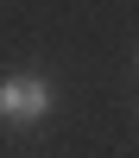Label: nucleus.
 Instances as JSON below:
<instances>
[{
  "label": "nucleus",
  "instance_id": "obj_1",
  "mask_svg": "<svg viewBox=\"0 0 139 158\" xmlns=\"http://www.w3.org/2000/svg\"><path fill=\"white\" fill-rule=\"evenodd\" d=\"M0 114L6 120H44L51 114V82L44 76H6L0 82Z\"/></svg>",
  "mask_w": 139,
  "mask_h": 158
}]
</instances>
